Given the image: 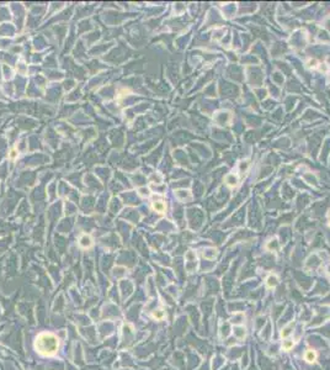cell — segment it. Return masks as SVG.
Here are the masks:
<instances>
[{"instance_id":"cell-1","label":"cell","mask_w":330,"mask_h":370,"mask_svg":"<svg viewBox=\"0 0 330 370\" xmlns=\"http://www.w3.org/2000/svg\"><path fill=\"white\" fill-rule=\"evenodd\" d=\"M35 349L43 356L54 355L59 349V338L49 332L39 333L35 340Z\"/></svg>"},{"instance_id":"cell-2","label":"cell","mask_w":330,"mask_h":370,"mask_svg":"<svg viewBox=\"0 0 330 370\" xmlns=\"http://www.w3.org/2000/svg\"><path fill=\"white\" fill-rule=\"evenodd\" d=\"M304 358H306V360H307L308 363H313V362L316 359V354H315V352H313L312 349H309V350L306 352Z\"/></svg>"},{"instance_id":"cell-3","label":"cell","mask_w":330,"mask_h":370,"mask_svg":"<svg viewBox=\"0 0 330 370\" xmlns=\"http://www.w3.org/2000/svg\"><path fill=\"white\" fill-rule=\"evenodd\" d=\"M80 246L84 247V248H88V247L91 246V240H90L89 236H83V237H82V240H80Z\"/></svg>"},{"instance_id":"cell-4","label":"cell","mask_w":330,"mask_h":370,"mask_svg":"<svg viewBox=\"0 0 330 370\" xmlns=\"http://www.w3.org/2000/svg\"><path fill=\"white\" fill-rule=\"evenodd\" d=\"M153 209L156 210L158 212H163L164 209H165V206H164L163 202H154V204H153Z\"/></svg>"},{"instance_id":"cell-5","label":"cell","mask_w":330,"mask_h":370,"mask_svg":"<svg viewBox=\"0 0 330 370\" xmlns=\"http://www.w3.org/2000/svg\"><path fill=\"white\" fill-rule=\"evenodd\" d=\"M153 317L155 320H162L163 317H164V312L162 311V310H158V311H155L154 313H153Z\"/></svg>"},{"instance_id":"cell-6","label":"cell","mask_w":330,"mask_h":370,"mask_svg":"<svg viewBox=\"0 0 330 370\" xmlns=\"http://www.w3.org/2000/svg\"><path fill=\"white\" fill-rule=\"evenodd\" d=\"M276 284H277V279H276V276H270L269 279H267V285H269L270 287L275 286Z\"/></svg>"},{"instance_id":"cell-7","label":"cell","mask_w":330,"mask_h":370,"mask_svg":"<svg viewBox=\"0 0 330 370\" xmlns=\"http://www.w3.org/2000/svg\"><path fill=\"white\" fill-rule=\"evenodd\" d=\"M283 349H286V350H289L292 347H293V342L292 340H286V342H283Z\"/></svg>"},{"instance_id":"cell-8","label":"cell","mask_w":330,"mask_h":370,"mask_svg":"<svg viewBox=\"0 0 330 370\" xmlns=\"http://www.w3.org/2000/svg\"><path fill=\"white\" fill-rule=\"evenodd\" d=\"M291 328H292V326L289 325L288 327H286L285 329H282V332H281V336H282V337H287V336H288L289 333H291Z\"/></svg>"},{"instance_id":"cell-9","label":"cell","mask_w":330,"mask_h":370,"mask_svg":"<svg viewBox=\"0 0 330 370\" xmlns=\"http://www.w3.org/2000/svg\"><path fill=\"white\" fill-rule=\"evenodd\" d=\"M10 157H11V158H15V157H16V152H15V151H11Z\"/></svg>"}]
</instances>
